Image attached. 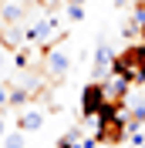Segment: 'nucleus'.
Wrapping results in <instances>:
<instances>
[{
    "label": "nucleus",
    "mask_w": 145,
    "mask_h": 148,
    "mask_svg": "<svg viewBox=\"0 0 145 148\" xmlns=\"http://www.w3.org/2000/svg\"><path fill=\"white\" fill-rule=\"evenodd\" d=\"M108 71L125 74L132 84H145V40H138V44H128L125 51H118Z\"/></svg>",
    "instance_id": "1"
},
{
    "label": "nucleus",
    "mask_w": 145,
    "mask_h": 148,
    "mask_svg": "<svg viewBox=\"0 0 145 148\" xmlns=\"http://www.w3.org/2000/svg\"><path fill=\"white\" fill-rule=\"evenodd\" d=\"M41 71H44V77H47L51 84L64 81V74L71 71V54H68V51H64L61 44L47 47L44 54H41Z\"/></svg>",
    "instance_id": "2"
},
{
    "label": "nucleus",
    "mask_w": 145,
    "mask_h": 148,
    "mask_svg": "<svg viewBox=\"0 0 145 148\" xmlns=\"http://www.w3.org/2000/svg\"><path fill=\"white\" fill-rule=\"evenodd\" d=\"M105 101H108V98H105V84L101 81H88L81 88V118L95 121L101 114V108H105Z\"/></svg>",
    "instance_id": "3"
},
{
    "label": "nucleus",
    "mask_w": 145,
    "mask_h": 148,
    "mask_svg": "<svg viewBox=\"0 0 145 148\" xmlns=\"http://www.w3.org/2000/svg\"><path fill=\"white\" fill-rule=\"evenodd\" d=\"M27 17H34V10L24 0H0V24H27Z\"/></svg>",
    "instance_id": "4"
},
{
    "label": "nucleus",
    "mask_w": 145,
    "mask_h": 148,
    "mask_svg": "<svg viewBox=\"0 0 145 148\" xmlns=\"http://www.w3.org/2000/svg\"><path fill=\"white\" fill-rule=\"evenodd\" d=\"M101 84H105V98H108V101H118V104L125 101L128 91H132V81H128L125 74H115V71H111L108 81H101Z\"/></svg>",
    "instance_id": "5"
},
{
    "label": "nucleus",
    "mask_w": 145,
    "mask_h": 148,
    "mask_svg": "<svg viewBox=\"0 0 145 148\" xmlns=\"http://www.w3.org/2000/svg\"><path fill=\"white\" fill-rule=\"evenodd\" d=\"M111 61H115V51H111L108 40H101V44L95 47V57H91V64H95V71H91V81H101V74L111 67Z\"/></svg>",
    "instance_id": "6"
},
{
    "label": "nucleus",
    "mask_w": 145,
    "mask_h": 148,
    "mask_svg": "<svg viewBox=\"0 0 145 148\" xmlns=\"http://www.w3.org/2000/svg\"><path fill=\"white\" fill-rule=\"evenodd\" d=\"M17 128L20 131H41L44 128V111H37V108L17 111Z\"/></svg>",
    "instance_id": "7"
},
{
    "label": "nucleus",
    "mask_w": 145,
    "mask_h": 148,
    "mask_svg": "<svg viewBox=\"0 0 145 148\" xmlns=\"http://www.w3.org/2000/svg\"><path fill=\"white\" fill-rule=\"evenodd\" d=\"M27 101H30V94L24 91L20 84H10V104H7V108H24Z\"/></svg>",
    "instance_id": "8"
},
{
    "label": "nucleus",
    "mask_w": 145,
    "mask_h": 148,
    "mask_svg": "<svg viewBox=\"0 0 145 148\" xmlns=\"http://www.w3.org/2000/svg\"><path fill=\"white\" fill-rule=\"evenodd\" d=\"M24 135H27V131H7V135H3V148H24L27 145V138H24Z\"/></svg>",
    "instance_id": "9"
},
{
    "label": "nucleus",
    "mask_w": 145,
    "mask_h": 148,
    "mask_svg": "<svg viewBox=\"0 0 145 148\" xmlns=\"http://www.w3.org/2000/svg\"><path fill=\"white\" fill-rule=\"evenodd\" d=\"M54 145H57V148H78V145H81V131H78V128H71L68 135H61Z\"/></svg>",
    "instance_id": "10"
},
{
    "label": "nucleus",
    "mask_w": 145,
    "mask_h": 148,
    "mask_svg": "<svg viewBox=\"0 0 145 148\" xmlns=\"http://www.w3.org/2000/svg\"><path fill=\"white\" fill-rule=\"evenodd\" d=\"M10 67H14V64H10V47L0 40V74H7Z\"/></svg>",
    "instance_id": "11"
},
{
    "label": "nucleus",
    "mask_w": 145,
    "mask_h": 148,
    "mask_svg": "<svg viewBox=\"0 0 145 148\" xmlns=\"http://www.w3.org/2000/svg\"><path fill=\"white\" fill-rule=\"evenodd\" d=\"M81 17H84V7H81V3H68V20H71V24H78Z\"/></svg>",
    "instance_id": "12"
},
{
    "label": "nucleus",
    "mask_w": 145,
    "mask_h": 148,
    "mask_svg": "<svg viewBox=\"0 0 145 148\" xmlns=\"http://www.w3.org/2000/svg\"><path fill=\"white\" fill-rule=\"evenodd\" d=\"M7 104H10V84H7V81H0V108L7 111Z\"/></svg>",
    "instance_id": "13"
},
{
    "label": "nucleus",
    "mask_w": 145,
    "mask_h": 148,
    "mask_svg": "<svg viewBox=\"0 0 145 148\" xmlns=\"http://www.w3.org/2000/svg\"><path fill=\"white\" fill-rule=\"evenodd\" d=\"M34 3H37V7H41V10H54L57 3H61V0H34Z\"/></svg>",
    "instance_id": "14"
},
{
    "label": "nucleus",
    "mask_w": 145,
    "mask_h": 148,
    "mask_svg": "<svg viewBox=\"0 0 145 148\" xmlns=\"http://www.w3.org/2000/svg\"><path fill=\"white\" fill-rule=\"evenodd\" d=\"M3 135H7V114H3V108H0V141H3Z\"/></svg>",
    "instance_id": "15"
},
{
    "label": "nucleus",
    "mask_w": 145,
    "mask_h": 148,
    "mask_svg": "<svg viewBox=\"0 0 145 148\" xmlns=\"http://www.w3.org/2000/svg\"><path fill=\"white\" fill-rule=\"evenodd\" d=\"M115 7H118V10H125V7H128V0H115Z\"/></svg>",
    "instance_id": "16"
},
{
    "label": "nucleus",
    "mask_w": 145,
    "mask_h": 148,
    "mask_svg": "<svg viewBox=\"0 0 145 148\" xmlns=\"http://www.w3.org/2000/svg\"><path fill=\"white\" fill-rule=\"evenodd\" d=\"M98 148H122V145H98Z\"/></svg>",
    "instance_id": "17"
},
{
    "label": "nucleus",
    "mask_w": 145,
    "mask_h": 148,
    "mask_svg": "<svg viewBox=\"0 0 145 148\" xmlns=\"http://www.w3.org/2000/svg\"><path fill=\"white\" fill-rule=\"evenodd\" d=\"M68 3H84V0H68Z\"/></svg>",
    "instance_id": "18"
},
{
    "label": "nucleus",
    "mask_w": 145,
    "mask_h": 148,
    "mask_svg": "<svg viewBox=\"0 0 145 148\" xmlns=\"http://www.w3.org/2000/svg\"><path fill=\"white\" fill-rule=\"evenodd\" d=\"M51 148H57V145H51Z\"/></svg>",
    "instance_id": "19"
}]
</instances>
